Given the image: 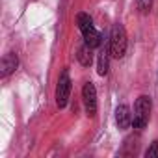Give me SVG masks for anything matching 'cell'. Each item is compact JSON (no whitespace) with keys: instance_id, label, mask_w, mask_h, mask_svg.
<instances>
[{"instance_id":"obj_1","label":"cell","mask_w":158,"mask_h":158,"mask_svg":"<svg viewBox=\"0 0 158 158\" xmlns=\"http://www.w3.org/2000/svg\"><path fill=\"white\" fill-rule=\"evenodd\" d=\"M76 24H78V30L82 32L84 41H86L89 47L97 48V47L102 43V35L97 32V28L93 26V21H91V17H89L88 13H78V15H76Z\"/></svg>"},{"instance_id":"obj_2","label":"cell","mask_w":158,"mask_h":158,"mask_svg":"<svg viewBox=\"0 0 158 158\" xmlns=\"http://www.w3.org/2000/svg\"><path fill=\"white\" fill-rule=\"evenodd\" d=\"M151 97L147 95H141L136 99L134 102V114H132V125L134 128L141 130L145 128V125L149 123V115H151Z\"/></svg>"},{"instance_id":"obj_3","label":"cell","mask_w":158,"mask_h":158,"mask_svg":"<svg viewBox=\"0 0 158 158\" xmlns=\"http://www.w3.org/2000/svg\"><path fill=\"white\" fill-rule=\"evenodd\" d=\"M127 32L123 28V24H114L112 32H110V56L114 58H123L127 52Z\"/></svg>"},{"instance_id":"obj_4","label":"cell","mask_w":158,"mask_h":158,"mask_svg":"<svg viewBox=\"0 0 158 158\" xmlns=\"http://www.w3.org/2000/svg\"><path fill=\"white\" fill-rule=\"evenodd\" d=\"M69 95H71V76H69V71L63 69L60 78H58V84H56V104H58V108L67 106Z\"/></svg>"},{"instance_id":"obj_5","label":"cell","mask_w":158,"mask_h":158,"mask_svg":"<svg viewBox=\"0 0 158 158\" xmlns=\"http://www.w3.org/2000/svg\"><path fill=\"white\" fill-rule=\"evenodd\" d=\"M82 101H84V108H86V114L89 117H95L97 115V89L91 82H86L84 88H82Z\"/></svg>"},{"instance_id":"obj_6","label":"cell","mask_w":158,"mask_h":158,"mask_svg":"<svg viewBox=\"0 0 158 158\" xmlns=\"http://www.w3.org/2000/svg\"><path fill=\"white\" fill-rule=\"evenodd\" d=\"M17 67H19V58H17V54H13V52L4 54L2 63H0V76H2V78L10 76L11 73H15Z\"/></svg>"},{"instance_id":"obj_7","label":"cell","mask_w":158,"mask_h":158,"mask_svg":"<svg viewBox=\"0 0 158 158\" xmlns=\"http://www.w3.org/2000/svg\"><path fill=\"white\" fill-rule=\"evenodd\" d=\"M115 125H117L119 130H127L132 125V114H130V108L127 104L117 106V110H115Z\"/></svg>"},{"instance_id":"obj_8","label":"cell","mask_w":158,"mask_h":158,"mask_svg":"<svg viewBox=\"0 0 158 158\" xmlns=\"http://www.w3.org/2000/svg\"><path fill=\"white\" fill-rule=\"evenodd\" d=\"M76 58H78V61H80V65L89 67V65H91V61H93V47H89V45L84 41V45L78 47Z\"/></svg>"},{"instance_id":"obj_9","label":"cell","mask_w":158,"mask_h":158,"mask_svg":"<svg viewBox=\"0 0 158 158\" xmlns=\"http://www.w3.org/2000/svg\"><path fill=\"white\" fill-rule=\"evenodd\" d=\"M108 69H110V52L102 50L99 54V61H97V73L101 76H106L108 74Z\"/></svg>"},{"instance_id":"obj_10","label":"cell","mask_w":158,"mask_h":158,"mask_svg":"<svg viewBox=\"0 0 158 158\" xmlns=\"http://www.w3.org/2000/svg\"><path fill=\"white\" fill-rule=\"evenodd\" d=\"M152 8V0H136V10L141 15H147Z\"/></svg>"},{"instance_id":"obj_11","label":"cell","mask_w":158,"mask_h":158,"mask_svg":"<svg viewBox=\"0 0 158 158\" xmlns=\"http://www.w3.org/2000/svg\"><path fill=\"white\" fill-rule=\"evenodd\" d=\"M145 156H147V158H156V156H158V139H154V141L147 147Z\"/></svg>"}]
</instances>
